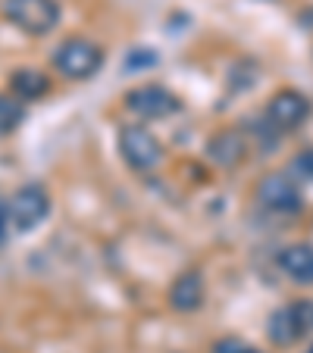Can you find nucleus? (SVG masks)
I'll use <instances>...</instances> for the list:
<instances>
[{
    "instance_id": "obj_8",
    "label": "nucleus",
    "mask_w": 313,
    "mask_h": 353,
    "mask_svg": "<svg viewBox=\"0 0 313 353\" xmlns=\"http://www.w3.org/2000/svg\"><path fill=\"white\" fill-rule=\"evenodd\" d=\"M207 288H204V275L200 272H182L179 279L169 288V307L176 313H194L204 307Z\"/></svg>"
},
{
    "instance_id": "obj_2",
    "label": "nucleus",
    "mask_w": 313,
    "mask_h": 353,
    "mask_svg": "<svg viewBox=\"0 0 313 353\" xmlns=\"http://www.w3.org/2000/svg\"><path fill=\"white\" fill-rule=\"evenodd\" d=\"M3 16L26 34H50L63 19L57 0H3Z\"/></svg>"
},
{
    "instance_id": "obj_10",
    "label": "nucleus",
    "mask_w": 313,
    "mask_h": 353,
    "mask_svg": "<svg viewBox=\"0 0 313 353\" xmlns=\"http://www.w3.org/2000/svg\"><path fill=\"white\" fill-rule=\"evenodd\" d=\"M279 266L288 279L313 285V244H288L279 254Z\"/></svg>"
},
{
    "instance_id": "obj_6",
    "label": "nucleus",
    "mask_w": 313,
    "mask_h": 353,
    "mask_svg": "<svg viewBox=\"0 0 313 353\" xmlns=\"http://www.w3.org/2000/svg\"><path fill=\"white\" fill-rule=\"evenodd\" d=\"M310 100L304 97L301 91L294 88H285V91H276L267 103V125L273 132H298L307 119H310Z\"/></svg>"
},
{
    "instance_id": "obj_5",
    "label": "nucleus",
    "mask_w": 313,
    "mask_h": 353,
    "mask_svg": "<svg viewBox=\"0 0 313 353\" xmlns=\"http://www.w3.org/2000/svg\"><path fill=\"white\" fill-rule=\"evenodd\" d=\"M10 203V222H13V232L28 234L41 225V222L50 216V194L41 185H22Z\"/></svg>"
},
{
    "instance_id": "obj_1",
    "label": "nucleus",
    "mask_w": 313,
    "mask_h": 353,
    "mask_svg": "<svg viewBox=\"0 0 313 353\" xmlns=\"http://www.w3.org/2000/svg\"><path fill=\"white\" fill-rule=\"evenodd\" d=\"M100 66H104V47L94 44L91 38H82V34L60 41L54 50V69L63 79L88 81L91 75L100 72Z\"/></svg>"
},
{
    "instance_id": "obj_14",
    "label": "nucleus",
    "mask_w": 313,
    "mask_h": 353,
    "mask_svg": "<svg viewBox=\"0 0 313 353\" xmlns=\"http://www.w3.org/2000/svg\"><path fill=\"white\" fill-rule=\"evenodd\" d=\"M294 313V319H298V328L301 334H310L313 332V300H294V303H288Z\"/></svg>"
},
{
    "instance_id": "obj_15",
    "label": "nucleus",
    "mask_w": 313,
    "mask_h": 353,
    "mask_svg": "<svg viewBox=\"0 0 313 353\" xmlns=\"http://www.w3.org/2000/svg\"><path fill=\"white\" fill-rule=\"evenodd\" d=\"M292 169L301 175L304 181H313V147H307V150H301L298 157H294Z\"/></svg>"
},
{
    "instance_id": "obj_7",
    "label": "nucleus",
    "mask_w": 313,
    "mask_h": 353,
    "mask_svg": "<svg viewBox=\"0 0 313 353\" xmlns=\"http://www.w3.org/2000/svg\"><path fill=\"white\" fill-rule=\"evenodd\" d=\"M257 200L263 203L267 210L282 216H294L304 210V197H301V188L294 185V179L282 172H273L257 185Z\"/></svg>"
},
{
    "instance_id": "obj_12",
    "label": "nucleus",
    "mask_w": 313,
    "mask_h": 353,
    "mask_svg": "<svg viewBox=\"0 0 313 353\" xmlns=\"http://www.w3.org/2000/svg\"><path fill=\"white\" fill-rule=\"evenodd\" d=\"M298 338H304V334H301L292 307H285V310H279V313L269 316V341H273V344L288 347V344H294Z\"/></svg>"
},
{
    "instance_id": "obj_16",
    "label": "nucleus",
    "mask_w": 313,
    "mask_h": 353,
    "mask_svg": "<svg viewBox=\"0 0 313 353\" xmlns=\"http://www.w3.org/2000/svg\"><path fill=\"white\" fill-rule=\"evenodd\" d=\"M138 66H157V54L153 50H132V57L126 60V69L132 72Z\"/></svg>"
},
{
    "instance_id": "obj_9",
    "label": "nucleus",
    "mask_w": 313,
    "mask_h": 353,
    "mask_svg": "<svg viewBox=\"0 0 313 353\" xmlns=\"http://www.w3.org/2000/svg\"><path fill=\"white\" fill-rule=\"evenodd\" d=\"M247 154V141L245 134L238 132V128H222V132H216L214 138H210V144H207V157L216 163V166H238L241 160H245Z\"/></svg>"
},
{
    "instance_id": "obj_4",
    "label": "nucleus",
    "mask_w": 313,
    "mask_h": 353,
    "mask_svg": "<svg viewBox=\"0 0 313 353\" xmlns=\"http://www.w3.org/2000/svg\"><path fill=\"white\" fill-rule=\"evenodd\" d=\"M129 113H135L144 122H157V119H169L173 113H179V97L163 85H138L132 91H126L122 97Z\"/></svg>"
},
{
    "instance_id": "obj_3",
    "label": "nucleus",
    "mask_w": 313,
    "mask_h": 353,
    "mask_svg": "<svg viewBox=\"0 0 313 353\" xmlns=\"http://www.w3.org/2000/svg\"><path fill=\"white\" fill-rule=\"evenodd\" d=\"M120 154L135 172H153L163 163V144L144 125H126L120 132Z\"/></svg>"
},
{
    "instance_id": "obj_11",
    "label": "nucleus",
    "mask_w": 313,
    "mask_h": 353,
    "mask_svg": "<svg viewBox=\"0 0 313 353\" xmlns=\"http://www.w3.org/2000/svg\"><path fill=\"white\" fill-rule=\"evenodd\" d=\"M10 91H13L16 100H41L47 91H50V79L38 69H16L10 72Z\"/></svg>"
},
{
    "instance_id": "obj_17",
    "label": "nucleus",
    "mask_w": 313,
    "mask_h": 353,
    "mask_svg": "<svg viewBox=\"0 0 313 353\" xmlns=\"http://www.w3.org/2000/svg\"><path fill=\"white\" fill-rule=\"evenodd\" d=\"M10 232H13V222H10V203L0 200V247L10 241Z\"/></svg>"
},
{
    "instance_id": "obj_18",
    "label": "nucleus",
    "mask_w": 313,
    "mask_h": 353,
    "mask_svg": "<svg viewBox=\"0 0 313 353\" xmlns=\"http://www.w3.org/2000/svg\"><path fill=\"white\" fill-rule=\"evenodd\" d=\"M214 350H216V353H260L257 347H247V344H241V341H235V338L220 341V344H216Z\"/></svg>"
},
{
    "instance_id": "obj_13",
    "label": "nucleus",
    "mask_w": 313,
    "mask_h": 353,
    "mask_svg": "<svg viewBox=\"0 0 313 353\" xmlns=\"http://www.w3.org/2000/svg\"><path fill=\"white\" fill-rule=\"evenodd\" d=\"M22 119H26L22 100L10 97V94H0V134H13L22 125Z\"/></svg>"
}]
</instances>
